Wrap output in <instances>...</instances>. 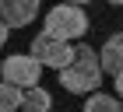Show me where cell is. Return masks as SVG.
Segmentation results:
<instances>
[{
    "label": "cell",
    "instance_id": "cell-11",
    "mask_svg": "<svg viewBox=\"0 0 123 112\" xmlns=\"http://www.w3.org/2000/svg\"><path fill=\"white\" fill-rule=\"evenodd\" d=\"M116 95H120V98H123V74L116 77Z\"/></svg>",
    "mask_w": 123,
    "mask_h": 112
},
{
    "label": "cell",
    "instance_id": "cell-5",
    "mask_svg": "<svg viewBox=\"0 0 123 112\" xmlns=\"http://www.w3.org/2000/svg\"><path fill=\"white\" fill-rule=\"evenodd\" d=\"M39 7H42L39 0H0V21L7 25V32L25 28L39 18Z\"/></svg>",
    "mask_w": 123,
    "mask_h": 112
},
{
    "label": "cell",
    "instance_id": "cell-7",
    "mask_svg": "<svg viewBox=\"0 0 123 112\" xmlns=\"http://www.w3.org/2000/svg\"><path fill=\"white\" fill-rule=\"evenodd\" d=\"M21 109L25 112H49L53 109V95L42 84H35V88H28V91L21 95Z\"/></svg>",
    "mask_w": 123,
    "mask_h": 112
},
{
    "label": "cell",
    "instance_id": "cell-10",
    "mask_svg": "<svg viewBox=\"0 0 123 112\" xmlns=\"http://www.w3.org/2000/svg\"><path fill=\"white\" fill-rule=\"evenodd\" d=\"M4 42H7V25L0 21V46H4Z\"/></svg>",
    "mask_w": 123,
    "mask_h": 112
},
{
    "label": "cell",
    "instance_id": "cell-3",
    "mask_svg": "<svg viewBox=\"0 0 123 112\" xmlns=\"http://www.w3.org/2000/svg\"><path fill=\"white\" fill-rule=\"evenodd\" d=\"M0 70H4V84H14V88H21V91L35 88V84H39V74H42V67L32 60V53L7 56V60L0 63Z\"/></svg>",
    "mask_w": 123,
    "mask_h": 112
},
{
    "label": "cell",
    "instance_id": "cell-1",
    "mask_svg": "<svg viewBox=\"0 0 123 112\" xmlns=\"http://www.w3.org/2000/svg\"><path fill=\"white\" fill-rule=\"evenodd\" d=\"M60 84L70 95H95L102 84V63H98V49L92 46H74V60L67 70H60Z\"/></svg>",
    "mask_w": 123,
    "mask_h": 112
},
{
    "label": "cell",
    "instance_id": "cell-6",
    "mask_svg": "<svg viewBox=\"0 0 123 112\" xmlns=\"http://www.w3.org/2000/svg\"><path fill=\"white\" fill-rule=\"evenodd\" d=\"M98 63H102V74H113V77L123 74V35H120V32L102 42V49H98Z\"/></svg>",
    "mask_w": 123,
    "mask_h": 112
},
{
    "label": "cell",
    "instance_id": "cell-2",
    "mask_svg": "<svg viewBox=\"0 0 123 112\" xmlns=\"http://www.w3.org/2000/svg\"><path fill=\"white\" fill-rule=\"evenodd\" d=\"M85 32H88V14H85L81 4H56V7H49V14H46V35L49 39L70 46V39H81Z\"/></svg>",
    "mask_w": 123,
    "mask_h": 112
},
{
    "label": "cell",
    "instance_id": "cell-8",
    "mask_svg": "<svg viewBox=\"0 0 123 112\" xmlns=\"http://www.w3.org/2000/svg\"><path fill=\"white\" fill-rule=\"evenodd\" d=\"M85 112H123V105H120V98H116V95H102V91H95V95H88Z\"/></svg>",
    "mask_w": 123,
    "mask_h": 112
},
{
    "label": "cell",
    "instance_id": "cell-9",
    "mask_svg": "<svg viewBox=\"0 0 123 112\" xmlns=\"http://www.w3.org/2000/svg\"><path fill=\"white\" fill-rule=\"evenodd\" d=\"M21 95H25L21 88L0 81V112H14V109H21Z\"/></svg>",
    "mask_w": 123,
    "mask_h": 112
},
{
    "label": "cell",
    "instance_id": "cell-4",
    "mask_svg": "<svg viewBox=\"0 0 123 112\" xmlns=\"http://www.w3.org/2000/svg\"><path fill=\"white\" fill-rule=\"evenodd\" d=\"M32 60L39 67H53V70H67L70 60H74V46H67V42H56V39L49 35H35L32 39Z\"/></svg>",
    "mask_w": 123,
    "mask_h": 112
}]
</instances>
